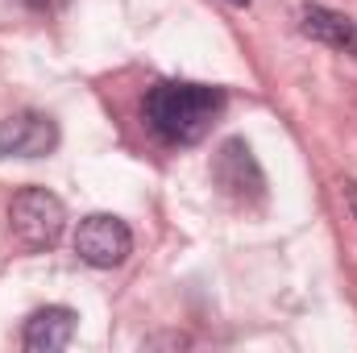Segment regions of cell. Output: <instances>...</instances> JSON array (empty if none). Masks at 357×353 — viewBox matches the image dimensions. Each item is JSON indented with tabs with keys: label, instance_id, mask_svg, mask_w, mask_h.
I'll list each match as a JSON object with an SVG mask.
<instances>
[{
	"label": "cell",
	"instance_id": "7",
	"mask_svg": "<svg viewBox=\"0 0 357 353\" xmlns=\"http://www.w3.org/2000/svg\"><path fill=\"white\" fill-rule=\"evenodd\" d=\"M299 29L312 38V42H324L333 50H345V54H357V21L328 8V4H307L299 13Z\"/></svg>",
	"mask_w": 357,
	"mask_h": 353
},
{
	"label": "cell",
	"instance_id": "3",
	"mask_svg": "<svg viewBox=\"0 0 357 353\" xmlns=\"http://www.w3.org/2000/svg\"><path fill=\"white\" fill-rule=\"evenodd\" d=\"M212 179L216 187L237 200V204H258L266 195V175H262V163L254 154V146L245 137H225L216 158H212Z\"/></svg>",
	"mask_w": 357,
	"mask_h": 353
},
{
	"label": "cell",
	"instance_id": "1",
	"mask_svg": "<svg viewBox=\"0 0 357 353\" xmlns=\"http://www.w3.org/2000/svg\"><path fill=\"white\" fill-rule=\"evenodd\" d=\"M146 125L167 142V146H195L212 121L225 112V91L212 84H191V80H167L154 84L142 100Z\"/></svg>",
	"mask_w": 357,
	"mask_h": 353
},
{
	"label": "cell",
	"instance_id": "9",
	"mask_svg": "<svg viewBox=\"0 0 357 353\" xmlns=\"http://www.w3.org/2000/svg\"><path fill=\"white\" fill-rule=\"evenodd\" d=\"M33 13H59V8H67L71 0H25Z\"/></svg>",
	"mask_w": 357,
	"mask_h": 353
},
{
	"label": "cell",
	"instance_id": "5",
	"mask_svg": "<svg viewBox=\"0 0 357 353\" xmlns=\"http://www.w3.org/2000/svg\"><path fill=\"white\" fill-rule=\"evenodd\" d=\"M59 146V121L50 112H13L0 121V158H46Z\"/></svg>",
	"mask_w": 357,
	"mask_h": 353
},
{
	"label": "cell",
	"instance_id": "4",
	"mask_svg": "<svg viewBox=\"0 0 357 353\" xmlns=\"http://www.w3.org/2000/svg\"><path fill=\"white\" fill-rule=\"evenodd\" d=\"M75 254L96 270H112L133 254V233L112 212H91L75 229Z\"/></svg>",
	"mask_w": 357,
	"mask_h": 353
},
{
	"label": "cell",
	"instance_id": "6",
	"mask_svg": "<svg viewBox=\"0 0 357 353\" xmlns=\"http://www.w3.org/2000/svg\"><path fill=\"white\" fill-rule=\"evenodd\" d=\"M75 324H79V316H75L71 308H63V303L38 308V312L25 320V329H21V345L29 353H59V350L71 345Z\"/></svg>",
	"mask_w": 357,
	"mask_h": 353
},
{
	"label": "cell",
	"instance_id": "10",
	"mask_svg": "<svg viewBox=\"0 0 357 353\" xmlns=\"http://www.w3.org/2000/svg\"><path fill=\"white\" fill-rule=\"evenodd\" d=\"M341 195H345V204L354 208V216H357V183L354 179H341Z\"/></svg>",
	"mask_w": 357,
	"mask_h": 353
},
{
	"label": "cell",
	"instance_id": "8",
	"mask_svg": "<svg viewBox=\"0 0 357 353\" xmlns=\"http://www.w3.org/2000/svg\"><path fill=\"white\" fill-rule=\"evenodd\" d=\"M158 345H171V350H183V345H191L183 333H167V337H150L146 341V350H158Z\"/></svg>",
	"mask_w": 357,
	"mask_h": 353
},
{
	"label": "cell",
	"instance_id": "11",
	"mask_svg": "<svg viewBox=\"0 0 357 353\" xmlns=\"http://www.w3.org/2000/svg\"><path fill=\"white\" fill-rule=\"evenodd\" d=\"M229 4H241V8H245V4H250V0H229Z\"/></svg>",
	"mask_w": 357,
	"mask_h": 353
},
{
	"label": "cell",
	"instance_id": "2",
	"mask_svg": "<svg viewBox=\"0 0 357 353\" xmlns=\"http://www.w3.org/2000/svg\"><path fill=\"white\" fill-rule=\"evenodd\" d=\"M8 229L25 250H50L67 229V208L46 187H25L8 204Z\"/></svg>",
	"mask_w": 357,
	"mask_h": 353
}]
</instances>
